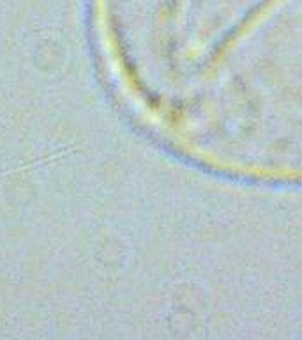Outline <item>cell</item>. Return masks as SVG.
<instances>
[{
	"instance_id": "obj_1",
	"label": "cell",
	"mask_w": 302,
	"mask_h": 340,
	"mask_svg": "<svg viewBox=\"0 0 302 340\" xmlns=\"http://www.w3.org/2000/svg\"><path fill=\"white\" fill-rule=\"evenodd\" d=\"M117 64L182 147L302 177V0H108Z\"/></svg>"
}]
</instances>
